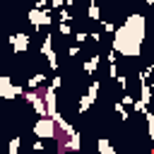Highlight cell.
Here are the masks:
<instances>
[{
  "mask_svg": "<svg viewBox=\"0 0 154 154\" xmlns=\"http://www.w3.org/2000/svg\"><path fill=\"white\" fill-rule=\"evenodd\" d=\"M116 31V36H113V51L116 53H120V55H125V58H140V53H142V41L144 38H140L135 31H130L125 24H120V26H116L113 29Z\"/></svg>",
  "mask_w": 154,
  "mask_h": 154,
  "instance_id": "6da1fadb",
  "label": "cell"
},
{
  "mask_svg": "<svg viewBox=\"0 0 154 154\" xmlns=\"http://www.w3.org/2000/svg\"><path fill=\"white\" fill-rule=\"evenodd\" d=\"M51 7H46V10H38V7H31L29 12H26V19H29V24L34 26V29H38V26H51L53 24V17H51Z\"/></svg>",
  "mask_w": 154,
  "mask_h": 154,
  "instance_id": "7a4b0ae2",
  "label": "cell"
},
{
  "mask_svg": "<svg viewBox=\"0 0 154 154\" xmlns=\"http://www.w3.org/2000/svg\"><path fill=\"white\" fill-rule=\"evenodd\" d=\"M22 91H24V87H22V84H12V77L0 75V99L12 101V99L22 96Z\"/></svg>",
  "mask_w": 154,
  "mask_h": 154,
  "instance_id": "3957f363",
  "label": "cell"
},
{
  "mask_svg": "<svg viewBox=\"0 0 154 154\" xmlns=\"http://www.w3.org/2000/svg\"><path fill=\"white\" fill-rule=\"evenodd\" d=\"M34 135L41 137V140H51V137H55V123H53V118H48V116H38V120L34 123Z\"/></svg>",
  "mask_w": 154,
  "mask_h": 154,
  "instance_id": "277c9868",
  "label": "cell"
},
{
  "mask_svg": "<svg viewBox=\"0 0 154 154\" xmlns=\"http://www.w3.org/2000/svg\"><path fill=\"white\" fill-rule=\"evenodd\" d=\"M53 34H46L43 36V43H41V48H38V53L41 55H46L48 58V67L53 70V72H58V53L53 51Z\"/></svg>",
  "mask_w": 154,
  "mask_h": 154,
  "instance_id": "5b68a950",
  "label": "cell"
},
{
  "mask_svg": "<svg viewBox=\"0 0 154 154\" xmlns=\"http://www.w3.org/2000/svg\"><path fill=\"white\" fill-rule=\"evenodd\" d=\"M7 41H10V46H12V53H14V55H19V53L29 51V46H31V38H29V34H24V31L12 34Z\"/></svg>",
  "mask_w": 154,
  "mask_h": 154,
  "instance_id": "8992f818",
  "label": "cell"
},
{
  "mask_svg": "<svg viewBox=\"0 0 154 154\" xmlns=\"http://www.w3.org/2000/svg\"><path fill=\"white\" fill-rule=\"evenodd\" d=\"M130 31H135L140 38H144V14H140V12H135V14H130L125 22H123Z\"/></svg>",
  "mask_w": 154,
  "mask_h": 154,
  "instance_id": "52a82bcc",
  "label": "cell"
},
{
  "mask_svg": "<svg viewBox=\"0 0 154 154\" xmlns=\"http://www.w3.org/2000/svg\"><path fill=\"white\" fill-rule=\"evenodd\" d=\"M99 65H101V55H99V53H94V55L84 63V75H87V77H91V75L99 70Z\"/></svg>",
  "mask_w": 154,
  "mask_h": 154,
  "instance_id": "ba28073f",
  "label": "cell"
},
{
  "mask_svg": "<svg viewBox=\"0 0 154 154\" xmlns=\"http://www.w3.org/2000/svg\"><path fill=\"white\" fill-rule=\"evenodd\" d=\"M96 152H99V154H116V147H113L106 137H99V140H96Z\"/></svg>",
  "mask_w": 154,
  "mask_h": 154,
  "instance_id": "9c48e42d",
  "label": "cell"
},
{
  "mask_svg": "<svg viewBox=\"0 0 154 154\" xmlns=\"http://www.w3.org/2000/svg\"><path fill=\"white\" fill-rule=\"evenodd\" d=\"M46 79H48V77H46L43 72H36V75H31V77L26 79V87H29V89H38L41 84H46Z\"/></svg>",
  "mask_w": 154,
  "mask_h": 154,
  "instance_id": "30bf717a",
  "label": "cell"
},
{
  "mask_svg": "<svg viewBox=\"0 0 154 154\" xmlns=\"http://www.w3.org/2000/svg\"><path fill=\"white\" fill-rule=\"evenodd\" d=\"M87 17L91 19V22H99L101 19V7H99V2L94 0V2H89V7H87Z\"/></svg>",
  "mask_w": 154,
  "mask_h": 154,
  "instance_id": "8fae6325",
  "label": "cell"
},
{
  "mask_svg": "<svg viewBox=\"0 0 154 154\" xmlns=\"http://www.w3.org/2000/svg\"><path fill=\"white\" fill-rule=\"evenodd\" d=\"M140 87H142V89H140V101H142V103L147 106V103L152 101V87H149L147 82H142Z\"/></svg>",
  "mask_w": 154,
  "mask_h": 154,
  "instance_id": "7c38bea8",
  "label": "cell"
},
{
  "mask_svg": "<svg viewBox=\"0 0 154 154\" xmlns=\"http://www.w3.org/2000/svg\"><path fill=\"white\" fill-rule=\"evenodd\" d=\"M19 147H22V137L14 135V137L7 142V154H19Z\"/></svg>",
  "mask_w": 154,
  "mask_h": 154,
  "instance_id": "4fadbf2b",
  "label": "cell"
},
{
  "mask_svg": "<svg viewBox=\"0 0 154 154\" xmlns=\"http://www.w3.org/2000/svg\"><path fill=\"white\" fill-rule=\"evenodd\" d=\"M99 89H101V82H99V79H94V82L89 84V89H87V94H84V96H89L91 101H96V96H99Z\"/></svg>",
  "mask_w": 154,
  "mask_h": 154,
  "instance_id": "5bb4252c",
  "label": "cell"
},
{
  "mask_svg": "<svg viewBox=\"0 0 154 154\" xmlns=\"http://www.w3.org/2000/svg\"><path fill=\"white\" fill-rule=\"evenodd\" d=\"M113 108H116V113H118V118H120L123 123L130 118V113H128V106H123L120 101H116V103H113Z\"/></svg>",
  "mask_w": 154,
  "mask_h": 154,
  "instance_id": "9a60e30c",
  "label": "cell"
},
{
  "mask_svg": "<svg viewBox=\"0 0 154 154\" xmlns=\"http://www.w3.org/2000/svg\"><path fill=\"white\" fill-rule=\"evenodd\" d=\"M142 116H144V120H147V132H149V137H154V116H152L149 111H144Z\"/></svg>",
  "mask_w": 154,
  "mask_h": 154,
  "instance_id": "2e32d148",
  "label": "cell"
},
{
  "mask_svg": "<svg viewBox=\"0 0 154 154\" xmlns=\"http://www.w3.org/2000/svg\"><path fill=\"white\" fill-rule=\"evenodd\" d=\"M58 17H60L58 22H70V19H72V14H70V10H67L65 5H63V7L58 10Z\"/></svg>",
  "mask_w": 154,
  "mask_h": 154,
  "instance_id": "e0dca14e",
  "label": "cell"
},
{
  "mask_svg": "<svg viewBox=\"0 0 154 154\" xmlns=\"http://www.w3.org/2000/svg\"><path fill=\"white\" fill-rule=\"evenodd\" d=\"M58 31H60L63 36H70V34H72V29H70L67 22H60V24H58Z\"/></svg>",
  "mask_w": 154,
  "mask_h": 154,
  "instance_id": "ac0fdd59",
  "label": "cell"
},
{
  "mask_svg": "<svg viewBox=\"0 0 154 154\" xmlns=\"http://www.w3.org/2000/svg\"><path fill=\"white\" fill-rule=\"evenodd\" d=\"M132 108H135V113H144V111H147V106H144L140 99H135V101H132Z\"/></svg>",
  "mask_w": 154,
  "mask_h": 154,
  "instance_id": "d6986e66",
  "label": "cell"
},
{
  "mask_svg": "<svg viewBox=\"0 0 154 154\" xmlns=\"http://www.w3.org/2000/svg\"><path fill=\"white\" fill-rule=\"evenodd\" d=\"M149 75H152V65H149V67H144V70L140 72V77H137V79H140V84H142V82H147V77H149Z\"/></svg>",
  "mask_w": 154,
  "mask_h": 154,
  "instance_id": "ffe728a7",
  "label": "cell"
},
{
  "mask_svg": "<svg viewBox=\"0 0 154 154\" xmlns=\"http://www.w3.org/2000/svg\"><path fill=\"white\" fill-rule=\"evenodd\" d=\"M51 87H53V89H55V91H58V89H60V87H63V77H60V75H55V77H53V79H51Z\"/></svg>",
  "mask_w": 154,
  "mask_h": 154,
  "instance_id": "44dd1931",
  "label": "cell"
},
{
  "mask_svg": "<svg viewBox=\"0 0 154 154\" xmlns=\"http://www.w3.org/2000/svg\"><path fill=\"white\" fill-rule=\"evenodd\" d=\"M113 79H116V82H118V87H120V89H123V91H125V89H128V79H125V77H120V75H116V77H113Z\"/></svg>",
  "mask_w": 154,
  "mask_h": 154,
  "instance_id": "7402d4cb",
  "label": "cell"
},
{
  "mask_svg": "<svg viewBox=\"0 0 154 154\" xmlns=\"http://www.w3.org/2000/svg\"><path fill=\"white\" fill-rule=\"evenodd\" d=\"M31 149H34V152H43V140H41V137H36V140H34V144H31Z\"/></svg>",
  "mask_w": 154,
  "mask_h": 154,
  "instance_id": "603a6c76",
  "label": "cell"
},
{
  "mask_svg": "<svg viewBox=\"0 0 154 154\" xmlns=\"http://www.w3.org/2000/svg\"><path fill=\"white\" fill-rule=\"evenodd\" d=\"M99 22H101V29H103V31H106V34H111V31H113V29H116V26H113V24H111V22H103V19H99Z\"/></svg>",
  "mask_w": 154,
  "mask_h": 154,
  "instance_id": "cb8c5ba5",
  "label": "cell"
},
{
  "mask_svg": "<svg viewBox=\"0 0 154 154\" xmlns=\"http://www.w3.org/2000/svg\"><path fill=\"white\" fill-rule=\"evenodd\" d=\"M75 38H77V43H84V41L89 38V34H87V31H77V34H75Z\"/></svg>",
  "mask_w": 154,
  "mask_h": 154,
  "instance_id": "d4e9b609",
  "label": "cell"
},
{
  "mask_svg": "<svg viewBox=\"0 0 154 154\" xmlns=\"http://www.w3.org/2000/svg\"><path fill=\"white\" fill-rule=\"evenodd\" d=\"M132 101H135V96H130V94H123V99H120L123 106H132Z\"/></svg>",
  "mask_w": 154,
  "mask_h": 154,
  "instance_id": "484cf974",
  "label": "cell"
},
{
  "mask_svg": "<svg viewBox=\"0 0 154 154\" xmlns=\"http://www.w3.org/2000/svg\"><path fill=\"white\" fill-rule=\"evenodd\" d=\"M67 55H70V58L79 55V43H77V46H70V48H67Z\"/></svg>",
  "mask_w": 154,
  "mask_h": 154,
  "instance_id": "4316f807",
  "label": "cell"
},
{
  "mask_svg": "<svg viewBox=\"0 0 154 154\" xmlns=\"http://www.w3.org/2000/svg\"><path fill=\"white\" fill-rule=\"evenodd\" d=\"M106 60H108V63H116V51H113V48L108 51V55H106Z\"/></svg>",
  "mask_w": 154,
  "mask_h": 154,
  "instance_id": "83f0119b",
  "label": "cell"
},
{
  "mask_svg": "<svg viewBox=\"0 0 154 154\" xmlns=\"http://www.w3.org/2000/svg\"><path fill=\"white\" fill-rule=\"evenodd\" d=\"M89 38H91V41H96V43H99V41H101V34H99V31H94V34H89Z\"/></svg>",
  "mask_w": 154,
  "mask_h": 154,
  "instance_id": "f1b7e54d",
  "label": "cell"
},
{
  "mask_svg": "<svg viewBox=\"0 0 154 154\" xmlns=\"http://www.w3.org/2000/svg\"><path fill=\"white\" fill-rule=\"evenodd\" d=\"M75 2H77V0H65V7H72Z\"/></svg>",
  "mask_w": 154,
  "mask_h": 154,
  "instance_id": "f546056e",
  "label": "cell"
},
{
  "mask_svg": "<svg viewBox=\"0 0 154 154\" xmlns=\"http://www.w3.org/2000/svg\"><path fill=\"white\" fill-rule=\"evenodd\" d=\"M89 2H94V0H89Z\"/></svg>",
  "mask_w": 154,
  "mask_h": 154,
  "instance_id": "4dcf8cb0",
  "label": "cell"
}]
</instances>
